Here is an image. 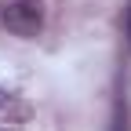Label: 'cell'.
Returning a JSON list of instances; mask_svg holds the SVG:
<instances>
[{
  "label": "cell",
  "mask_w": 131,
  "mask_h": 131,
  "mask_svg": "<svg viewBox=\"0 0 131 131\" xmlns=\"http://www.w3.org/2000/svg\"><path fill=\"white\" fill-rule=\"evenodd\" d=\"M0 18H4L7 33L29 40V37H37V33L44 29V4L40 0H11Z\"/></svg>",
  "instance_id": "6da1fadb"
},
{
  "label": "cell",
  "mask_w": 131,
  "mask_h": 131,
  "mask_svg": "<svg viewBox=\"0 0 131 131\" xmlns=\"http://www.w3.org/2000/svg\"><path fill=\"white\" fill-rule=\"evenodd\" d=\"M22 117H29V106L22 102V95H15V91H4L0 88V120H22Z\"/></svg>",
  "instance_id": "7a4b0ae2"
},
{
  "label": "cell",
  "mask_w": 131,
  "mask_h": 131,
  "mask_svg": "<svg viewBox=\"0 0 131 131\" xmlns=\"http://www.w3.org/2000/svg\"><path fill=\"white\" fill-rule=\"evenodd\" d=\"M109 131H131V106H127L124 88L117 91V98H113V124H109Z\"/></svg>",
  "instance_id": "3957f363"
},
{
  "label": "cell",
  "mask_w": 131,
  "mask_h": 131,
  "mask_svg": "<svg viewBox=\"0 0 131 131\" xmlns=\"http://www.w3.org/2000/svg\"><path fill=\"white\" fill-rule=\"evenodd\" d=\"M124 37H127V47H131V0L124 7Z\"/></svg>",
  "instance_id": "277c9868"
},
{
  "label": "cell",
  "mask_w": 131,
  "mask_h": 131,
  "mask_svg": "<svg viewBox=\"0 0 131 131\" xmlns=\"http://www.w3.org/2000/svg\"><path fill=\"white\" fill-rule=\"evenodd\" d=\"M7 131H11V127H7Z\"/></svg>",
  "instance_id": "5b68a950"
}]
</instances>
